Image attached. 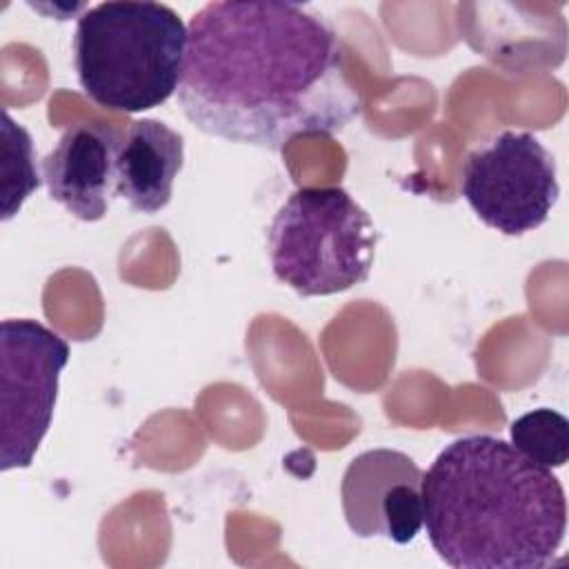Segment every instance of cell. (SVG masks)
Here are the masks:
<instances>
[{
    "instance_id": "6da1fadb",
    "label": "cell",
    "mask_w": 569,
    "mask_h": 569,
    "mask_svg": "<svg viewBox=\"0 0 569 569\" xmlns=\"http://www.w3.org/2000/svg\"><path fill=\"white\" fill-rule=\"evenodd\" d=\"M178 100L200 131L269 151L333 136L362 111L345 47L311 4L218 0L187 24Z\"/></svg>"
},
{
    "instance_id": "7a4b0ae2",
    "label": "cell",
    "mask_w": 569,
    "mask_h": 569,
    "mask_svg": "<svg viewBox=\"0 0 569 569\" xmlns=\"http://www.w3.org/2000/svg\"><path fill=\"white\" fill-rule=\"evenodd\" d=\"M420 491L429 542L456 569H542L562 545L560 480L502 438L449 442L422 473Z\"/></svg>"
},
{
    "instance_id": "3957f363",
    "label": "cell",
    "mask_w": 569,
    "mask_h": 569,
    "mask_svg": "<svg viewBox=\"0 0 569 569\" xmlns=\"http://www.w3.org/2000/svg\"><path fill=\"white\" fill-rule=\"evenodd\" d=\"M184 53L187 24L162 2H98L76 22L78 82L111 111L140 113L167 102L178 91Z\"/></svg>"
},
{
    "instance_id": "277c9868",
    "label": "cell",
    "mask_w": 569,
    "mask_h": 569,
    "mask_svg": "<svg viewBox=\"0 0 569 569\" xmlns=\"http://www.w3.org/2000/svg\"><path fill=\"white\" fill-rule=\"evenodd\" d=\"M380 233L342 187H300L276 211L269 231L273 276L302 298L342 293L365 282Z\"/></svg>"
},
{
    "instance_id": "5b68a950",
    "label": "cell",
    "mask_w": 569,
    "mask_h": 569,
    "mask_svg": "<svg viewBox=\"0 0 569 569\" xmlns=\"http://www.w3.org/2000/svg\"><path fill=\"white\" fill-rule=\"evenodd\" d=\"M71 349L31 318L0 325V469H24L47 436Z\"/></svg>"
},
{
    "instance_id": "8992f818",
    "label": "cell",
    "mask_w": 569,
    "mask_h": 569,
    "mask_svg": "<svg viewBox=\"0 0 569 569\" xmlns=\"http://www.w3.org/2000/svg\"><path fill=\"white\" fill-rule=\"evenodd\" d=\"M460 191L487 227L522 236L545 224L558 202L556 160L533 133L507 129L467 153Z\"/></svg>"
},
{
    "instance_id": "52a82bcc",
    "label": "cell",
    "mask_w": 569,
    "mask_h": 569,
    "mask_svg": "<svg viewBox=\"0 0 569 569\" xmlns=\"http://www.w3.org/2000/svg\"><path fill=\"white\" fill-rule=\"evenodd\" d=\"M422 469L398 449H369L345 469L340 496L358 538L409 545L422 529Z\"/></svg>"
},
{
    "instance_id": "ba28073f",
    "label": "cell",
    "mask_w": 569,
    "mask_h": 569,
    "mask_svg": "<svg viewBox=\"0 0 569 569\" xmlns=\"http://www.w3.org/2000/svg\"><path fill=\"white\" fill-rule=\"evenodd\" d=\"M120 133L104 124L78 122L64 129L42 160L49 198L82 222L102 220L116 193Z\"/></svg>"
},
{
    "instance_id": "9c48e42d",
    "label": "cell",
    "mask_w": 569,
    "mask_h": 569,
    "mask_svg": "<svg viewBox=\"0 0 569 569\" xmlns=\"http://www.w3.org/2000/svg\"><path fill=\"white\" fill-rule=\"evenodd\" d=\"M184 162V138L169 124L142 118L120 133L116 158V193L133 211L158 213L173 193Z\"/></svg>"
},
{
    "instance_id": "30bf717a",
    "label": "cell",
    "mask_w": 569,
    "mask_h": 569,
    "mask_svg": "<svg viewBox=\"0 0 569 569\" xmlns=\"http://www.w3.org/2000/svg\"><path fill=\"white\" fill-rule=\"evenodd\" d=\"M0 140V218L7 222L20 211L24 200L40 187L42 180L36 169L33 140L29 131L9 116V111H2Z\"/></svg>"
},
{
    "instance_id": "8fae6325",
    "label": "cell",
    "mask_w": 569,
    "mask_h": 569,
    "mask_svg": "<svg viewBox=\"0 0 569 569\" xmlns=\"http://www.w3.org/2000/svg\"><path fill=\"white\" fill-rule=\"evenodd\" d=\"M509 436L520 453L547 469L562 467L569 458V422L560 411L531 409L511 422Z\"/></svg>"
}]
</instances>
